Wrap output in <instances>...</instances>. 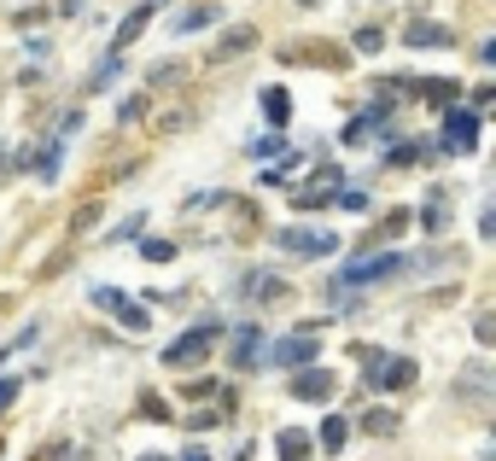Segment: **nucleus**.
I'll return each mask as SVG.
<instances>
[{"instance_id":"25","label":"nucleus","mask_w":496,"mask_h":461,"mask_svg":"<svg viewBox=\"0 0 496 461\" xmlns=\"http://www.w3.org/2000/svg\"><path fill=\"white\" fill-rule=\"evenodd\" d=\"M368 129H374V117H368V111H363V117H351V123H344V146H363Z\"/></svg>"},{"instance_id":"2","label":"nucleus","mask_w":496,"mask_h":461,"mask_svg":"<svg viewBox=\"0 0 496 461\" xmlns=\"http://www.w3.org/2000/svg\"><path fill=\"white\" fill-rule=\"evenodd\" d=\"M356 356H363L374 392H403V385H415V373H420L409 356H386V351H356Z\"/></svg>"},{"instance_id":"37","label":"nucleus","mask_w":496,"mask_h":461,"mask_svg":"<svg viewBox=\"0 0 496 461\" xmlns=\"http://www.w3.org/2000/svg\"><path fill=\"white\" fill-rule=\"evenodd\" d=\"M141 461H170V456H141Z\"/></svg>"},{"instance_id":"15","label":"nucleus","mask_w":496,"mask_h":461,"mask_svg":"<svg viewBox=\"0 0 496 461\" xmlns=\"http://www.w3.org/2000/svg\"><path fill=\"white\" fill-rule=\"evenodd\" d=\"M344 438H351V420H344V415H327V420H321L316 444H321L327 456H339V450H344Z\"/></svg>"},{"instance_id":"17","label":"nucleus","mask_w":496,"mask_h":461,"mask_svg":"<svg viewBox=\"0 0 496 461\" xmlns=\"http://www.w3.org/2000/svg\"><path fill=\"white\" fill-rule=\"evenodd\" d=\"M263 117L280 129V123L292 117V94H287V88H263Z\"/></svg>"},{"instance_id":"22","label":"nucleus","mask_w":496,"mask_h":461,"mask_svg":"<svg viewBox=\"0 0 496 461\" xmlns=\"http://www.w3.org/2000/svg\"><path fill=\"white\" fill-rule=\"evenodd\" d=\"M420 222H427V234H444V228H450V210H444V193H432V205L420 210Z\"/></svg>"},{"instance_id":"7","label":"nucleus","mask_w":496,"mask_h":461,"mask_svg":"<svg viewBox=\"0 0 496 461\" xmlns=\"http://www.w3.org/2000/svg\"><path fill=\"white\" fill-rule=\"evenodd\" d=\"M292 397H298V403H327V397H333V373L316 368V363L292 368Z\"/></svg>"},{"instance_id":"26","label":"nucleus","mask_w":496,"mask_h":461,"mask_svg":"<svg viewBox=\"0 0 496 461\" xmlns=\"http://www.w3.org/2000/svg\"><path fill=\"white\" fill-rule=\"evenodd\" d=\"M141 252H146V263H170L181 245H170V240H141Z\"/></svg>"},{"instance_id":"34","label":"nucleus","mask_w":496,"mask_h":461,"mask_svg":"<svg viewBox=\"0 0 496 461\" xmlns=\"http://www.w3.org/2000/svg\"><path fill=\"white\" fill-rule=\"evenodd\" d=\"M82 129V106L77 111H65V117H59V134H77Z\"/></svg>"},{"instance_id":"28","label":"nucleus","mask_w":496,"mask_h":461,"mask_svg":"<svg viewBox=\"0 0 496 461\" xmlns=\"http://www.w3.org/2000/svg\"><path fill=\"white\" fill-rule=\"evenodd\" d=\"M380 47H386V35H380L374 23H363V30H356V53H380Z\"/></svg>"},{"instance_id":"38","label":"nucleus","mask_w":496,"mask_h":461,"mask_svg":"<svg viewBox=\"0 0 496 461\" xmlns=\"http://www.w3.org/2000/svg\"><path fill=\"white\" fill-rule=\"evenodd\" d=\"M304 6H316V0H304Z\"/></svg>"},{"instance_id":"9","label":"nucleus","mask_w":496,"mask_h":461,"mask_svg":"<svg viewBox=\"0 0 496 461\" xmlns=\"http://www.w3.org/2000/svg\"><path fill=\"white\" fill-rule=\"evenodd\" d=\"M280 245L298 252V257H333V252H339L333 234H309V228H280Z\"/></svg>"},{"instance_id":"13","label":"nucleus","mask_w":496,"mask_h":461,"mask_svg":"<svg viewBox=\"0 0 496 461\" xmlns=\"http://www.w3.org/2000/svg\"><path fill=\"white\" fill-rule=\"evenodd\" d=\"M30 164H35V176H41V181H59V170H65V134L47 141V146H35Z\"/></svg>"},{"instance_id":"29","label":"nucleus","mask_w":496,"mask_h":461,"mask_svg":"<svg viewBox=\"0 0 496 461\" xmlns=\"http://www.w3.org/2000/svg\"><path fill=\"white\" fill-rule=\"evenodd\" d=\"M117 70H123V53H111L106 65H99V77H94V88H111V82H117Z\"/></svg>"},{"instance_id":"31","label":"nucleus","mask_w":496,"mask_h":461,"mask_svg":"<svg viewBox=\"0 0 496 461\" xmlns=\"http://www.w3.org/2000/svg\"><path fill=\"white\" fill-rule=\"evenodd\" d=\"M141 106H146V99H141V94H129V99L117 106V123H134V117H141Z\"/></svg>"},{"instance_id":"33","label":"nucleus","mask_w":496,"mask_h":461,"mask_svg":"<svg viewBox=\"0 0 496 461\" xmlns=\"http://www.w3.org/2000/svg\"><path fill=\"white\" fill-rule=\"evenodd\" d=\"M134 234H141V217H129L123 228H111V245H117V240H134Z\"/></svg>"},{"instance_id":"30","label":"nucleus","mask_w":496,"mask_h":461,"mask_svg":"<svg viewBox=\"0 0 496 461\" xmlns=\"http://www.w3.org/2000/svg\"><path fill=\"white\" fill-rule=\"evenodd\" d=\"M123 298H129V292H117V286H94V304H99V309H117Z\"/></svg>"},{"instance_id":"27","label":"nucleus","mask_w":496,"mask_h":461,"mask_svg":"<svg viewBox=\"0 0 496 461\" xmlns=\"http://www.w3.org/2000/svg\"><path fill=\"white\" fill-rule=\"evenodd\" d=\"M287 152V141H280V134H263V141H252V158L257 164H263V158H280Z\"/></svg>"},{"instance_id":"6","label":"nucleus","mask_w":496,"mask_h":461,"mask_svg":"<svg viewBox=\"0 0 496 461\" xmlns=\"http://www.w3.org/2000/svg\"><path fill=\"white\" fill-rule=\"evenodd\" d=\"M316 356H321V339H316V333H292V339L269 345L263 363H275V368H304V363H316Z\"/></svg>"},{"instance_id":"1","label":"nucleus","mask_w":496,"mask_h":461,"mask_svg":"<svg viewBox=\"0 0 496 461\" xmlns=\"http://www.w3.org/2000/svg\"><path fill=\"white\" fill-rule=\"evenodd\" d=\"M222 339H228V327H222V321H198V327H188L176 345H164V351H158V363H164V368H198L205 356H216Z\"/></svg>"},{"instance_id":"5","label":"nucleus","mask_w":496,"mask_h":461,"mask_svg":"<svg viewBox=\"0 0 496 461\" xmlns=\"http://www.w3.org/2000/svg\"><path fill=\"white\" fill-rule=\"evenodd\" d=\"M339 187H344V176H339L333 164H321L316 176L298 187V198H292V205H298V210H321V205H333V198H339Z\"/></svg>"},{"instance_id":"32","label":"nucleus","mask_w":496,"mask_h":461,"mask_svg":"<svg viewBox=\"0 0 496 461\" xmlns=\"http://www.w3.org/2000/svg\"><path fill=\"white\" fill-rule=\"evenodd\" d=\"M18 392H23V380H0V409L18 403Z\"/></svg>"},{"instance_id":"23","label":"nucleus","mask_w":496,"mask_h":461,"mask_svg":"<svg viewBox=\"0 0 496 461\" xmlns=\"http://www.w3.org/2000/svg\"><path fill=\"white\" fill-rule=\"evenodd\" d=\"M363 427L374 432V438H391V432H397V415H391V409H368V420H363Z\"/></svg>"},{"instance_id":"18","label":"nucleus","mask_w":496,"mask_h":461,"mask_svg":"<svg viewBox=\"0 0 496 461\" xmlns=\"http://www.w3.org/2000/svg\"><path fill=\"white\" fill-rule=\"evenodd\" d=\"M111 316H117L129 333H146V327H152V309H146V304H129V298H123V304L111 309Z\"/></svg>"},{"instance_id":"24","label":"nucleus","mask_w":496,"mask_h":461,"mask_svg":"<svg viewBox=\"0 0 496 461\" xmlns=\"http://www.w3.org/2000/svg\"><path fill=\"white\" fill-rule=\"evenodd\" d=\"M333 205H344V210H356V217H368V205H374V198H368L363 187H339V198H333Z\"/></svg>"},{"instance_id":"11","label":"nucleus","mask_w":496,"mask_h":461,"mask_svg":"<svg viewBox=\"0 0 496 461\" xmlns=\"http://www.w3.org/2000/svg\"><path fill=\"white\" fill-rule=\"evenodd\" d=\"M403 47H450V30L432 18H415V23H403Z\"/></svg>"},{"instance_id":"35","label":"nucleus","mask_w":496,"mask_h":461,"mask_svg":"<svg viewBox=\"0 0 496 461\" xmlns=\"http://www.w3.org/2000/svg\"><path fill=\"white\" fill-rule=\"evenodd\" d=\"M188 397H216V380H193V385H181Z\"/></svg>"},{"instance_id":"4","label":"nucleus","mask_w":496,"mask_h":461,"mask_svg":"<svg viewBox=\"0 0 496 461\" xmlns=\"http://www.w3.org/2000/svg\"><path fill=\"white\" fill-rule=\"evenodd\" d=\"M444 152H479V111L473 106H444Z\"/></svg>"},{"instance_id":"3","label":"nucleus","mask_w":496,"mask_h":461,"mask_svg":"<svg viewBox=\"0 0 496 461\" xmlns=\"http://www.w3.org/2000/svg\"><path fill=\"white\" fill-rule=\"evenodd\" d=\"M403 269V252H386V257H363V263H344V275H339V286L333 292H351V286H374V281H386V275H397Z\"/></svg>"},{"instance_id":"16","label":"nucleus","mask_w":496,"mask_h":461,"mask_svg":"<svg viewBox=\"0 0 496 461\" xmlns=\"http://www.w3.org/2000/svg\"><path fill=\"white\" fill-rule=\"evenodd\" d=\"M216 18H222V6H193V12H181L170 30H176V35H193V30H210Z\"/></svg>"},{"instance_id":"14","label":"nucleus","mask_w":496,"mask_h":461,"mask_svg":"<svg viewBox=\"0 0 496 461\" xmlns=\"http://www.w3.org/2000/svg\"><path fill=\"white\" fill-rule=\"evenodd\" d=\"M245 298H252V304H280V298H287V281L257 269V275H245Z\"/></svg>"},{"instance_id":"19","label":"nucleus","mask_w":496,"mask_h":461,"mask_svg":"<svg viewBox=\"0 0 496 461\" xmlns=\"http://www.w3.org/2000/svg\"><path fill=\"white\" fill-rule=\"evenodd\" d=\"M275 450H280V461H304L309 456V432H298V427H287L275 438Z\"/></svg>"},{"instance_id":"21","label":"nucleus","mask_w":496,"mask_h":461,"mask_svg":"<svg viewBox=\"0 0 496 461\" xmlns=\"http://www.w3.org/2000/svg\"><path fill=\"white\" fill-rule=\"evenodd\" d=\"M420 158H427V141H391L386 164H420Z\"/></svg>"},{"instance_id":"20","label":"nucleus","mask_w":496,"mask_h":461,"mask_svg":"<svg viewBox=\"0 0 496 461\" xmlns=\"http://www.w3.org/2000/svg\"><path fill=\"white\" fill-rule=\"evenodd\" d=\"M252 41H257V30H228V35L216 41V53H210V59H240Z\"/></svg>"},{"instance_id":"10","label":"nucleus","mask_w":496,"mask_h":461,"mask_svg":"<svg viewBox=\"0 0 496 461\" xmlns=\"http://www.w3.org/2000/svg\"><path fill=\"white\" fill-rule=\"evenodd\" d=\"M152 12H158L152 0H146V6H134L129 18L117 23V35H111V53H123V47H129V41H141V35H146V23H152Z\"/></svg>"},{"instance_id":"8","label":"nucleus","mask_w":496,"mask_h":461,"mask_svg":"<svg viewBox=\"0 0 496 461\" xmlns=\"http://www.w3.org/2000/svg\"><path fill=\"white\" fill-rule=\"evenodd\" d=\"M228 356H234V368H240V373L263 368V356H269L263 333H257V327H240V333H234V345H228Z\"/></svg>"},{"instance_id":"36","label":"nucleus","mask_w":496,"mask_h":461,"mask_svg":"<svg viewBox=\"0 0 496 461\" xmlns=\"http://www.w3.org/2000/svg\"><path fill=\"white\" fill-rule=\"evenodd\" d=\"M181 461H210V456L205 450H181Z\"/></svg>"},{"instance_id":"12","label":"nucleus","mask_w":496,"mask_h":461,"mask_svg":"<svg viewBox=\"0 0 496 461\" xmlns=\"http://www.w3.org/2000/svg\"><path fill=\"white\" fill-rule=\"evenodd\" d=\"M409 88L420 99H432V106H455V99H462V82L455 77H420V82H409Z\"/></svg>"}]
</instances>
